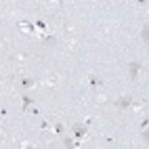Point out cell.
Returning a JSON list of instances; mask_svg holds the SVG:
<instances>
[{
    "label": "cell",
    "mask_w": 149,
    "mask_h": 149,
    "mask_svg": "<svg viewBox=\"0 0 149 149\" xmlns=\"http://www.w3.org/2000/svg\"><path fill=\"white\" fill-rule=\"evenodd\" d=\"M84 134H86V126L76 124V126H74V136H76V139H80V136H84Z\"/></svg>",
    "instance_id": "cell-1"
},
{
    "label": "cell",
    "mask_w": 149,
    "mask_h": 149,
    "mask_svg": "<svg viewBox=\"0 0 149 149\" xmlns=\"http://www.w3.org/2000/svg\"><path fill=\"white\" fill-rule=\"evenodd\" d=\"M139 67H141L139 63H130V78H132V80H134L136 74H139Z\"/></svg>",
    "instance_id": "cell-2"
},
{
    "label": "cell",
    "mask_w": 149,
    "mask_h": 149,
    "mask_svg": "<svg viewBox=\"0 0 149 149\" xmlns=\"http://www.w3.org/2000/svg\"><path fill=\"white\" fill-rule=\"evenodd\" d=\"M141 38H143L145 42L149 40V25H145V27H143V32H141Z\"/></svg>",
    "instance_id": "cell-3"
},
{
    "label": "cell",
    "mask_w": 149,
    "mask_h": 149,
    "mask_svg": "<svg viewBox=\"0 0 149 149\" xmlns=\"http://www.w3.org/2000/svg\"><path fill=\"white\" fill-rule=\"evenodd\" d=\"M118 105H120V107H128V105H130V99L124 97V99H120V101H118Z\"/></svg>",
    "instance_id": "cell-4"
},
{
    "label": "cell",
    "mask_w": 149,
    "mask_h": 149,
    "mask_svg": "<svg viewBox=\"0 0 149 149\" xmlns=\"http://www.w3.org/2000/svg\"><path fill=\"white\" fill-rule=\"evenodd\" d=\"M21 84H23L25 88H29V86L34 84V80H29V78H23V80H21Z\"/></svg>",
    "instance_id": "cell-5"
},
{
    "label": "cell",
    "mask_w": 149,
    "mask_h": 149,
    "mask_svg": "<svg viewBox=\"0 0 149 149\" xmlns=\"http://www.w3.org/2000/svg\"><path fill=\"white\" fill-rule=\"evenodd\" d=\"M91 82H93V88H97V86H101V80H97V78H91Z\"/></svg>",
    "instance_id": "cell-6"
},
{
    "label": "cell",
    "mask_w": 149,
    "mask_h": 149,
    "mask_svg": "<svg viewBox=\"0 0 149 149\" xmlns=\"http://www.w3.org/2000/svg\"><path fill=\"white\" fill-rule=\"evenodd\" d=\"M29 101H32V99H29V97H23V107H25V109L29 107Z\"/></svg>",
    "instance_id": "cell-7"
},
{
    "label": "cell",
    "mask_w": 149,
    "mask_h": 149,
    "mask_svg": "<svg viewBox=\"0 0 149 149\" xmlns=\"http://www.w3.org/2000/svg\"><path fill=\"white\" fill-rule=\"evenodd\" d=\"M143 139H145V141L149 143V130H145V132H143Z\"/></svg>",
    "instance_id": "cell-8"
},
{
    "label": "cell",
    "mask_w": 149,
    "mask_h": 149,
    "mask_svg": "<svg viewBox=\"0 0 149 149\" xmlns=\"http://www.w3.org/2000/svg\"><path fill=\"white\" fill-rule=\"evenodd\" d=\"M136 2H139V4H145V2H147V0H136Z\"/></svg>",
    "instance_id": "cell-9"
}]
</instances>
